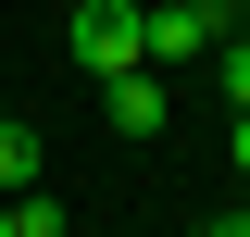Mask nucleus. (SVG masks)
I'll use <instances>...</instances> for the list:
<instances>
[{
  "instance_id": "1",
  "label": "nucleus",
  "mask_w": 250,
  "mask_h": 237,
  "mask_svg": "<svg viewBox=\"0 0 250 237\" xmlns=\"http://www.w3.org/2000/svg\"><path fill=\"white\" fill-rule=\"evenodd\" d=\"M62 38H75V75H88V88H100V75H125V62H150L138 0H75V25H62Z\"/></svg>"
},
{
  "instance_id": "2",
  "label": "nucleus",
  "mask_w": 250,
  "mask_h": 237,
  "mask_svg": "<svg viewBox=\"0 0 250 237\" xmlns=\"http://www.w3.org/2000/svg\"><path fill=\"white\" fill-rule=\"evenodd\" d=\"M138 25H150V62L175 75V62H213L225 13H213V0H138Z\"/></svg>"
},
{
  "instance_id": "3",
  "label": "nucleus",
  "mask_w": 250,
  "mask_h": 237,
  "mask_svg": "<svg viewBox=\"0 0 250 237\" xmlns=\"http://www.w3.org/2000/svg\"><path fill=\"white\" fill-rule=\"evenodd\" d=\"M100 113H113L125 138H163V125H175V75H163V62H125V75H100Z\"/></svg>"
},
{
  "instance_id": "4",
  "label": "nucleus",
  "mask_w": 250,
  "mask_h": 237,
  "mask_svg": "<svg viewBox=\"0 0 250 237\" xmlns=\"http://www.w3.org/2000/svg\"><path fill=\"white\" fill-rule=\"evenodd\" d=\"M38 175H50V138H38V125H0V200L38 187Z\"/></svg>"
},
{
  "instance_id": "5",
  "label": "nucleus",
  "mask_w": 250,
  "mask_h": 237,
  "mask_svg": "<svg viewBox=\"0 0 250 237\" xmlns=\"http://www.w3.org/2000/svg\"><path fill=\"white\" fill-rule=\"evenodd\" d=\"M225 162H238V175H250V100H238V125H225Z\"/></svg>"
},
{
  "instance_id": "6",
  "label": "nucleus",
  "mask_w": 250,
  "mask_h": 237,
  "mask_svg": "<svg viewBox=\"0 0 250 237\" xmlns=\"http://www.w3.org/2000/svg\"><path fill=\"white\" fill-rule=\"evenodd\" d=\"M200 237H250V200H238V212H213V225H200Z\"/></svg>"
},
{
  "instance_id": "7",
  "label": "nucleus",
  "mask_w": 250,
  "mask_h": 237,
  "mask_svg": "<svg viewBox=\"0 0 250 237\" xmlns=\"http://www.w3.org/2000/svg\"><path fill=\"white\" fill-rule=\"evenodd\" d=\"M0 237H25V212H13V200H0Z\"/></svg>"
},
{
  "instance_id": "8",
  "label": "nucleus",
  "mask_w": 250,
  "mask_h": 237,
  "mask_svg": "<svg viewBox=\"0 0 250 237\" xmlns=\"http://www.w3.org/2000/svg\"><path fill=\"white\" fill-rule=\"evenodd\" d=\"M213 13H225V25H238V13H250V0H213Z\"/></svg>"
},
{
  "instance_id": "9",
  "label": "nucleus",
  "mask_w": 250,
  "mask_h": 237,
  "mask_svg": "<svg viewBox=\"0 0 250 237\" xmlns=\"http://www.w3.org/2000/svg\"><path fill=\"white\" fill-rule=\"evenodd\" d=\"M62 13H75V0H62Z\"/></svg>"
}]
</instances>
